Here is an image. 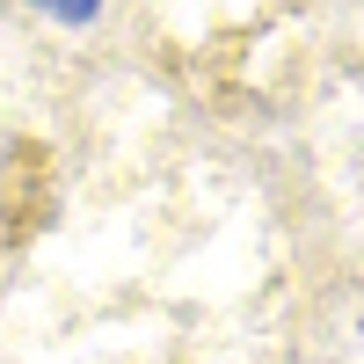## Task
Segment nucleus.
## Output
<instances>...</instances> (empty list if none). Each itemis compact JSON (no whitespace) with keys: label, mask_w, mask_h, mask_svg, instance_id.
<instances>
[]
</instances>
